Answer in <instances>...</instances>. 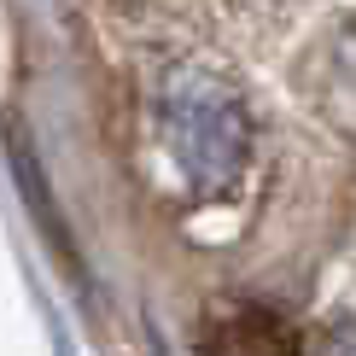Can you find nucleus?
<instances>
[{
    "mask_svg": "<svg viewBox=\"0 0 356 356\" xmlns=\"http://www.w3.org/2000/svg\"><path fill=\"white\" fill-rule=\"evenodd\" d=\"M158 129H164V146L181 181L199 199L228 193L251 164V111L240 88L216 70H199V65L170 70L164 94H158Z\"/></svg>",
    "mask_w": 356,
    "mask_h": 356,
    "instance_id": "f257e3e1",
    "label": "nucleus"
},
{
    "mask_svg": "<svg viewBox=\"0 0 356 356\" xmlns=\"http://www.w3.org/2000/svg\"><path fill=\"white\" fill-rule=\"evenodd\" d=\"M333 94L350 99V123H356V24L339 35V47H333Z\"/></svg>",
    "mask_w": 356,
    "mask_h": 356,
    "instance_id": "f03ea898",
    "label": "nucleus"
},
{
    "mask_svg": "<svg viewBox=\"0 0 356 356\" xmlns=\"http://www.w3.org/2000/svg\"><path fill=\"white\" fill-rule=\"evenodd\" d=\"M316 356H356V316H350V321H333V327L321 333Z\"/></svg>",
    "mask_w": 356,
    "mask_h": 356,
    "instance_id": "7ed1b4c3",
    "label": "nucleus"
}]
</instances>
